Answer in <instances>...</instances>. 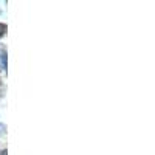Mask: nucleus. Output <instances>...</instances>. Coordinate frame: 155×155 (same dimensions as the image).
I'll return each instance as SVG.
<instances>
[{
    "instance_id": "obj_1",
    "label": "nucleus",
    "mask_w": 155,
    "mask_h": 155,
    "mask_svg": "<svg viewBox=\"0 0 155 155\" xmlns=\"http://www.w3.org/2000/svg\"><path fill=\"white\" fill-rule=\"evenodd\" d=\"M0 64H2V68H6V51L3 48H0Z\"/></svg>"
},
{
    "instance_id": "obj_2",
    "label": "nucleus",
    "mask_w": 155,
    "mask_h": 155,
    "mask_svg": "<svg viewBox=\"0 0 155 155\" xmlns=\"http://www.w3.org/2000/svg\"><path fill=\"white\" fill-rule=\"evenodd\" d=\"M5 33H6V25L5 23H0V37H2Z\"/></svg>"
},
{
    "instance_id": "obj_3",
    "label": "nucleus",
    "mask_w": 155,
    "mask_h": 155,
    "mask_svg": "<svg viewBox=\"0 0 155 155\" xmlns=\"http://www.w3.org/2000/svg\"><path fill=\"white\" fill-rule=\"evenodd\" d=\"M3 130H5V126L0 124V135H3Z\"/></svg>"
}]
</instances>
